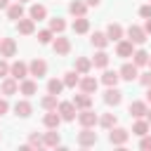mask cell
Masks as SVG:
<instances>
[{
  "instance_id": "obj_11",
  "label": "cell",
  "mask_w": 151,
  "mask_h": 151,
  "mask_svg": "<svg viewBox=\"0 0 151 151\" xmlns=\"http://www.w3.org/2000/svg\"><path fill=\"white\" fill-rule=\"evenodd\" d=\"M17 54V42L14 38H0V57H14Z\"/></svg>"
},
{
  "instance_id": "obj_42",
  "label": "cell",
  "mask_w": 151,
  "mask_h": 151,
  "mask_svg": "<svg viewBox=\"0 0 151 151\" xmlns=\"http://www.w3.org/2000/svg\"><path fill=\"white\" fill-rule=\"evenodd\" d=\"M5 76H9V64L5 61V57H0V78H5Z\"/></svg>"
},
{
  "instance_id": "obj_38",
  "label": "cell",
  "mask_w": 151,
  "mask_h": 151,
  "mask_svg": "<svg viewBox=\"0 0 151 151\" xmlns=\"http://www.w3.org/2000/svg\"><path fill=\"white\" fill-rule=\"evenodd\" d=\"M54 40V33L50 31V28H45V31H38V42L40 45H50Z\"/></svg>"
},
{
  "instance_id": "obj_3",
  "label": "cell",
  "mask_w": 151,
  "mask_h": 151,
  "mask_svg": "<svg viewBox=\"0 0 151 151\" xmlns=\"http://www.w3.org/2000/svg\"><path fill=\"white\" fill-rule=\"evenodd\" d=\"M78 123H80L83 127H94V125L99 123V116L92 111V106H90V109H80V113H78Z\"/></svg>"
},
{
  "instance_id": "obj_20",
  "label": "cell",
  "mask_w": 151,
  "mask_h": 151,
  "mask_svg": "<svg viewBox=\"0 0 151 151\" xmlns=\"http://www.w3.org/2000/svg\"><path fill=\"white\" fill-rule=\"evenodd\" d=\"M71 101L76 104V109H78V111H80V109H90V106H92V94H87V92H80V94H76Z\"/></svg>"
},
{
  "instance_id": "obj_7",
  "label": "cell",
  "mask_w": 151,
  "mask_h": 151,
  "mask_svg": "<svg viewBox=\"0 0 151 151\" xmlns=\"http://www.w3.org/2000/svg\"><path fill=\"white\" fill-rule=\"evenodd\" d=\"M9 76H12L14 80L28 78V64H26V61H14V64H9Z\"/></svg>"
},
{
  "instance_id": "obj_22",
  "label": "cell",
  "mask_w": 151,
  "mask_h": 151,
  "mask_svg": "<svg viewBox=\"0 0 151 151\" xmlns=\"http://www.w3.org/2000/svg\"><path fill=\"white\" fill-rule=\"evenodd\" d=\"M90 68H92V59H87V57H78L76 64H73V71H78L80 76L90 73Z\"/></svg>"
},
{
  "instance_id": "obj_12",
  "label": "cell",
  "mask_w": 151,
  "mask_h": 151,
  "mask_svg": "<svg viewBox=\"0 0 151 151\" xmlns=\"http://www.w3.org/2000/svg\"><path fill=\"white\" fill-rule=\"evenodd\" d=\"M132 52H134V42H130V40H118V45H116V54L120 57V59H127V57H132Z\"/></svg>"
},
{
  "instance_id": "obj_39",
  "label": "cell",
  "mask_w": 151,
  "mask_h": 151,
  "mask_svg": "<svg viewBox=\"0 0 151 151\" xmlns=\"http://www.w3.org/2000/svg\"><path fill=\"white\" fill-rule=\"evenodd\" d=\"M28 144H31V149H40V146H45V142H42V137H40L38 132H33V134L28 137Z\"/></svg>"
},
{
  "instance_id": "obj_36",
  "label": "cell",
  "mask_w": 151,
  "mask_h": 151,
  "mask_svg": "<svg viewBox=\"0 0 151 151\" xmlns=\"http://www.w3.org/2000/svg\"><path fill=\"white\" fill-rule=\"evenodd\" d=\"M50 31H52V33H64V31H66V21H64L61 17L50 19Z\"/></svg>"
},
{
  "instance_id": "obj_24",
  "label": "cell",
  "mask_w": 151,
  "mask_h": 151,
  "mask_svg": "<svg viewBox=\"0 0 151 151\" xmlns=\"http://www.w3.org/2000/svg\"><path fill=\"white\" fill-rule=\"evenodd\" d=\"M149 120L146 118H137L134 120V125H132V134H137V137H144V134H149Z\"/></svg>"
},
{
  "instance_id": "obj_4",
  "label": "cell",
  "mask_w": 151,
  "mask_h": 151,
  "mask_svg": "<svg viewBox=\"0 0 151 151\" xmlns=\"http://www.w3.org/2000/svg\"><path fill=\"white\" fill-rule=\"evenodd\" d=\"M28 76H33V78H38V80H40L42 76H47V61L35 57V59L28 64Z\"/></svg>"
},
{
  "instance_id": "obj_44",
  "label": "cell",
  "mask_w": 151,
  "mask_h": 151,
  "mask_svg": "<svg viewBox=\"0 0 151 151\" xmlns=\"http://www.w3.org/2000/svg\"><path fill=\"white\" fill-rule=\"evenodd\" d=\"M7 111H9V101L2 97V99H0V116H2V113H7Z\"/></svg>"
},
{
  "instance_id": "obj_46",
  "label": "cell",
  "mask_w": 151,
  "mask_h": 151,
  "mask_svg": "<svg viewBox=\"0 0 151 151\" xmlns=\"http://www.w3.org/2000/svg\"><path fill=\"white\" fill-rule=\"evenodd\" d=\"M144 31H146V35H151V19H146V24H144Z\"/></svg>"
},
{
  "instance_id": "obj_2",
  "label": "cell",
  "mask_w": 151,
  "mask_h": 151,
  "mask_svg": "<svg viewBox=\"0 0 151 151\" xmlns=\"http://www.w3.org/2000/svg\"><path fill=\"white\" fill-rule=\"evenodd\" d=\"M57 111H59L61 120H66V123H71V120L78 116V109H76L73 101H59V104H57Z\"/></svg>"
},
{
  "instance_id": "obj_43",
  "label": "cell",
  "mask_w": 151,
  "mask_h": 151,
  "mask_svg": "<svg viewBox=\"0 0 151 151\" xmlns=\"http://www.w3.org/2000/svg\"><path fill=\"white\" fill-rule=\"evenodd\" d=\"M137 78H139V83H142L144 87L151 85V71H146V73H142V76H137Z\"/></svg>"
},
{
  "instance_id": "obj_52",
  "label": "cell",
  "mask_w": 151,
  "mask_h": 151,
  "mask_svg": "<svg viewBox=\"0 0 151 151\" xmlns=\"http://www.w3.org/2000/svg\"><path fill=\"white\" fill-rule=\"evenodd\" d=\"M149 2H151V0H149Z\"/></svg>"
},
{
  "instance_id": "obj_16",
  "label": "cell",
  "mask_w": 151,
  "mask_h": 151,
  "mask_svg": "<svg viewBox=\"0 0 151 151\" xmlns=\"http://www.w3.org/2000/svg\"><path fill=\"white\" fill-rule=\"evenodd\" d=\"M17 31H19L21 35H31V33L35 31V21H33L31 17H28V19L21 17V19H17Z\"/></svg>"
},
{
  "instance_id": "obj_51",
  "label": "cell",
  "mask_w": 151,
  "mask_h": 151,
  "mask_svg": "<svg viewBox=\"0 0 151 151\" xmlns=\"http://www.w3.org/2000/svg\"><path fill=\"white\" fill-rule=\"evenodd\" d=\"M17 2H28V0H17Z\"/></svg>"
},
{
  "instance_id": "obj_30",
  "label": "cell",
  "mask_w": 151,
  "mask_h": 151,
  "mask_svg": "<svg viewBox=\"0 0 151 151\" xmlns=\"http://www.w3.org/2000/svg\"><path fill=\"white\" fill-rule=\"evenodd\" d=\"M68 12H71L73 17H85V12H87V5H85L83 0H73V2L68 5Z\"/></svg>"
},
{
  "instance_id": "obj_35",
  "label": "cell",
  "mask_w": 151,
  "mask_h": 151,
  "mask_svg": "<svg viewBox=\"0 0 151 151\" xmlns=\"http://www.w3.org/2000/svg\"><path fill=\"white\" fill-rule=\"evenodd\" d=\"M57 104H59V101H57V94H50V92H47V94L40 99V106H42L45 111H52V109H57Z\"/></svg>"
},
{
  "instance_id": "obj_40",
  "label": "cell",
  "mask_w": 151,
  "mask_h": 151,
  "mask_svg": "<svg viewBox=\"0 0 151 151\" xmlns=\"http://www.w3.org/2000/svg\"><path fill=\"white\" fill-rule=\"evenodd\" d=\"M139 17L142 19H151V2H146V5L139 7Z\"/></svg>"
},
{
  "instance_id": "obj_32",
  "label": "cell",
  "mask_w": 151,
  "mask_h": 151,
  "mask_svg": "<svg viewBox=\"0 0 151 151\" xmlns=\"http://www.w3.org/2000/svg\"><path fill=\"white\" fill-rule=\"evenodd\" d=\"M64 87H76L78 83H80V73L78 71H68V73H64Z\"/></svg>"
},
{
  "instance_id": "obj_6",
  "label": "cell",
  "mask_w": 151,
  "mask_h": 151,
  "mask_svg": "<svg viewBox=\"0 0 151 151\" xmlns=\"http://www.w3.org/2000/svg\"><path fill=\"white\" fill-rule=\"evenodd\" d=\"M127 40L134 42V45H144L149 38H146V31H144L142 26H134V24H132V26L127 28Z\"/></svg>"
},
{
  "instance_id": "obj_25",
  "label": "cell",
  "mask_w": 151,
  "mask_h": 151,
  "mask_svg": "<svg viewBox=\"0 0 151 151\" xmlns=\"http://www.w3.org/2000/svg\"><path fill=\"white\" fill-rule=\"evenodd\" d=\"M71 28H73L76 33H87V31H90V19H87V17H76L73 24H71Z\"/></svg>"
},
{
  "instance_id": "obj_10",
  "label": "cell",
  "mask_w": 151,
  "mask_h": 151,
  "mask_svg": "<svg viewBox=\"0 0 151 151\" xmlns=\"http://www.w3.org/2000/svg\"><path fill=\"white\" fill-rule=\"evenodd\" d=\"M104 101L109 104V106H118L120 101H123V92L113 85V87H106V92H104Z\"/></svg>"
},
{
  "instance_id": "obj_50",
  "label": "cell",
  "mask_w": 151,
  "mask_h": 151,
  "mask_svg": "<svg viewBox=\"0 0 151 151\" xmlns=\"http://www.w3.org/2000/svg\"><path fill=\"white\" fill-rule=\"evenodd\" d=\"M149 68H151V57H149Z\"/></svg>"
},
{
  "instance_id": "obj_13",
  "label": "cell",
  "mask_w": 151,
  "mask_h": 151,
  "mask_svg": "<svg viewBox=\"0 0 151 151\" xmlns=\"http://www.w3.org/2000/svg\"><path fill=\"white\" fill-rule=\"evenodd\" d=\"M78 85H80V90H83V92H87V94H94V92H97V87H99V80L85 73V76L80 78V83H78Z\"/></svg>"
},
{
  "instance_id": "obj_21",
  "label": "cell",
  "mask_w": 151,
  "mask_h": 151,
  "mask_svg": "<svg viewBox=\"0 0 151 151\" xmlns=\"http://www.w3.org/2000/svg\"><path fill=\"white\" fill-rule=\"evenodd\" d=\"M28 17L33 19V21H40V19H47V7L45 5H31V9H28Z\"/></svg>"
},
{
  "instance_id": "obj_49",
  "label": "cell",
  "mask_w": 151,
  "mask_h": 151,
  "mask_svg": "<svg viewBox=\"0 0 151 151\" xmlns=\"http://www.w3.org/2000/svg\"><path fill=\"white\" fill-rule=\"evenodd\" d=\"M144 118L149 120V125H151V109H146V113H144Z\"/></svg>"
},
{
  "instance_id": "obj_29",
  "label": "cell",
  "mask_w": 151,
  "mask_h": 151,
  "mask_svg": "<svg viewBox=\"0 0 151 151\" xmlns=\"http://www.w3.org/2000/svg\"><path fill=\"white\" fill-rule=\"evenodd\" d=\"M109 59H111V57H109L104 50H99V52L92 57V66H94V68H106V66H109Z\"/></svg>"
},
{
  "instance_id": "obj_41",
  "label": "cell",
  "mask_w": 151,
  "mask_h": 151,
  "mask_svg": "<svg viewBox=\"0 0 151 151\" xmlns=\"http://www.w3.org/2000/svg\"><path fill=\"white\" fill-rule=\"evenodd\" d=\"M139 149H142V151H151V134H144V137H142Z\"/></svg>"
},
{
  "instance_id": "obj_19",
  "label": "cell",
  "mask_w": 151,
  "mask_h": 151,
  "mask_svg": "<svg viewBox=\"0 0 151 151\" xmlns=\"http://www.w3.org/2000/svg\"><path fill=\"white\" fill-rule=\"evenodd\" d=\"M14 113H17L19 118H28V116L33 113V106H31V101H28V99H21V101H17V104H14Z\"/></svg>"
},
{
  "instance_id": "obj_5",
  "label": "cell",
  "mask_w": 151,
  "mask_h": 151,
  "mask_svg": "<svg viewBox=\"0 0 151 151\" xmlns=\"http://www.w3.org/2000/svg\"><path fill=\"white\" fill-rule=\"evenodd\" d=\"M97 139H99V137H97V132H94L92 127H83V130L78 132V144L85 146V149H87V146H94Z\"/></svg>"
},
{
  "instance_id": "obj_18",
  "label": "cell",
  "mask_w": 151,
  "mask_h": 151,
  "mask_svg": "<svg viewBox=\"0 0 151 151\" xmlns=\"http://www.w3.org/2000/svg\"><path fill=\"white\" fill-rule=\"evenodd\" d=\"M118 76H120L123 80H130V83H132V80L139 76V71H137V66H134V64H130V61H127V64H123V66H120Z\"/></svg>"
},
{
  "instance_id": "obj_8",
  "label": "cell",
  "mask_w": 151,
  "mask_h": 151,
  "mask_svg": "<svg viewBox=\"0 0 151 151\" xmlns=\"http://www.w3.org/2000/svg\"><path fill=\"white\" fill-rule=\"evenodd\" d=\"M0 92H2L5 97H12V94H17V92H19V80H14L12 76H5V80L0 83Z\"/></svg>"
},
{
  "instance_id": "obj_33",
  "label": "cell",
  "mask_w": 151,
  "mask_h": 151,
  "mask_svg": "<svg viewBox=\"0 0 151 151\" xmlns=\"http://www.w3.org/2000/svg\"><path fill=\"white\" fill-rule=\"evenodd\" d=\"M118 80H120L118 71H104V76H101V83H104L106 87H113V85H118Z\"/></svg>"
},
{
  "instance_id": "obj_34",
  "label": "cell",
  "mask_w": 151,
  "mask_h": 151,
  "mask_svg": "<svg viewBox=\"0 0 151 151\" xmlns=\"http://www.w3.org/2000/svg\"><path fill=\"white\" fill-rule=\"evenodd\" d=\"M61 90H64V80H59V78H52V80H47V92L50 94H61Z\"/></svg>"
},
{
  "instance_id": "obj_14",
  "label": "cell",
  "mask_w": 151,
  "mask_h": 151,
  "mask_svg": "<svg viewBox=\"0 0 151 151\" xmlns=\"http://www.w3.org/2000/svg\"><path fill=\"white\" fill-rule=\"evenodd\" d=\"M19 92H21L24 97H33V94L38 92V83L31 80V78H24V80H19Z\"/></svg>"
},
{
  "instance_id": "obj_15",
  "label": "cell",
  "mask_w": 151,
  "mask_h": 151,
  "mask_svg": "<svg viewBox=\"0 0 151 151\" xmlns=\"http://www.w3.org/2000/svg\"><path fill=\"white\" fill-rule=\"evenodd\" d=\"M42 123H45V127H50V130H57V127L61 125V116H59V111H57V109L47 111V113H45V118H42Z\"/></svg>"
},
{
  "instance_id": "obj_28",
  "label": "cell",
  "mask_w": 151,
  "mask_h": 151,
  "mask_svg": "<svg viewBox=\"0 0 151 151\" xmlns=\"http://www.w3.org/2000/svg\"><path fill=\"white\" fill-rule=\"evenodd\" d=\"M90 42H92L97 50H104V47L109 45V38H106V33H101V31H94V33H92V38H90Z\"/></svg>"
},
{
  "instance_id": "obj_48",
  "label": "cell",
  "mask_w": 151,
  "mask_h": 151,
  "mask_svg": "<svg viewBox=\"0 0 151 151\" xmlns=\"http://www.w3.org/2000/svg\"><path fill=\"white\" fill-rule=\"evenodd\" d=\"M146 101H149V104H151V85H149V87H146Z\"/></svg>"
},
{
  "instance_id": "obj_23",
  "label": "cell",
  "mask_w": 151,
  "mask_h": 151,
  "mask_svg": "<svg viewBox=\"0 0 151 151\" xmlns=\"http://www.w3.org/2000/svg\"><path fill=\"white\" fill-rule=\"evenodd\" d=\"M146 101H132L130 106H127V111H130V116L132 118H144V113H146Z\"/></svg>"
},
{
  "instance_id": "obj_9",
  "label": "cell",
  "mask_w": 151,
  "mask_h": 151,
  "mask_svg": "<svg viewBox=\"0 0 151 151\" xmlns=\"http://www.w3.org/2000/svg\"><path fill=\"white\" fill-rule=\"evenodd\" d=\"M52 50H54L59 57H64V54H68V52H71V40H68V38H64V35H59V38H54V40H52Z\"/></svg>"
},
{
  "instance_id": "obj_45",
  "label": "cell",
  "mask_w": 151,
  "mask_h": 151,
  "mask_svg": "<svg viewBox=\"0 0 151 151\" xmlns=\"http://www.w3.org/2000/svg\"><path fill=\"white\" fill-rule=\"evenodd\" d=\"M99 2H101V0H85L87 7H99Z\"/></svg>"
},
{
  "instance_id": "obj_17",
  "label": "cell",
  "mask_w": 151,
  "mask_h": 151,
  "mask_svg": "<svg viewBox=\"0 0 151 151\" xmlns=\"http://www.w3.org/2000/svg\"><path fill=\"white\" fill-rule=\"evenodd\" d=\"M123 35H125V31H123V26H120V24H116V21H113V24H109V26H106V38H109V42H113V40L118 42Z\"/></svg>"
},
{
  "instance_id": "obj_26",
  "label": "cell",
  "mask_w": 151,
  "mask_h": 151,
  "mask_svg": "<svg viewBox=\"0 0 151 151\" xmlns=\"http://www.w3.org/2000/svg\"><path fill=\"white\" fill-rule=\"evenodd\" d=\"M149 57H151V54H149L146 50H134V52H132V64H134L137 68H139V66H146V64H149Z\"/></svg>"
},
{
  "instance_id": "obj_47",
  "label": "cell",
  "mask_w": 151,
  "mask_h": 151,
  "mask_svg": "<svg viewBox=\"0 0 151 151\" xmlns=\"http://www.w3.org/2000/svg\"><path fill=\"white\" fill-rule=\"evenodd\" d=\"M9 7V0H0V9H7Z\"/></svg>"
},
{
  "instance_id": "obj_37",
  "label": "cell",
  "mask_w": 151,
  "mask_h": 151,
  "mask_svg": "<svg viewBox=\"0 0 151 151\" xmlns=\"http://www.w3.org/2000/svg\"><path fill=\"white\" fill-rule=\"evenodd\" d=\"M116 120H118V118H116V113H104V116L99 118V125H101L104 130H111V127L116 125Z\"/></svg>"
},
{
  "instance_id": "obj_27",
  "label": "cell",
  "mask_w": 151,
  "mask_h": 151,
  "mask_svg": "<svg viewBox=\"0 0 151 151\" xmlns=\"http://www.w3.org/2000/svg\"><path fill=\"white\" fill-rule=\"evenodd\" d=\"M42 142H45V146H50V149H57V146L61 144V137H59V132H57V130H50V132H45Z\"/></svg>"
},
{
  "instance_id": "obj_31",
  "label": "cell",
  "mask_w": 151,
  "mask_h": 151,
  "mask_svg": "<svg viewBox=\"0 0 151 151\" xmlns=\"http://www.w3.org/2000/svg\"><path fill=\"white\" fill-rule=\"evenodd\" d=\"M7 17H9L12 21L21 19V17H24V2H14V5H9V7H7Z\"/></svg>"
},
{
  "instance_id": "obj_1",
  "label": "cell",
  "mask_w": 151,
  "mask_h": 151,
  "mask_svg": "<svg viewBox=\"0 0 151 151\" xmlns=\"http://www.w3.org/2000/svg\"><path fill=\"white\" fill-rule=\"evenodd\" d=\"M130 139V132L125 130V127H111L109 130V142L113 144V146H125V142Z\"/></svg>"
}]
</instances>
